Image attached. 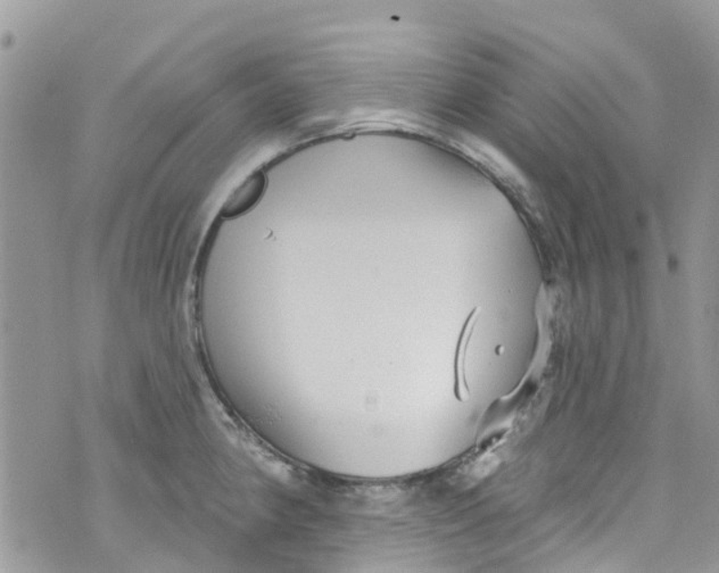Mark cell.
<instances>
[{
  "label": "cell",
  "mask_w": 719,
  "mask_h": 573,
  "mask_svg": "<svg viewBox=\"0 0 719 573\" xmlns=\"http://www.w3.org/2000/svg\"><path fill=\"white\" fill-rule=\"evenodd\" d=\"M263 188H265V177L260 172L253 173L228 197L222 206V217L234 218L247 212L260 199Z\"/></svg>",
  "instance_id": "6da1fadb"
},
{
  "label": "cell",
  "mask_w": 719,
  "mask_h": 573,
  "mask_svg": "<svg viewBox=\"0 0 719 573\" xmlns=\"http://www.w3.org/2000/svg\"><path fill=\"white\" fill-rule=\"evenodd\" d=\"M477 310L473 311L464 325L455 353V395L459 401L466 402L471 397L466 379V364L469 343L476 325Z\"/></svg>",
  "instance_id": "7a4b0ae2"
}]
</instances>
